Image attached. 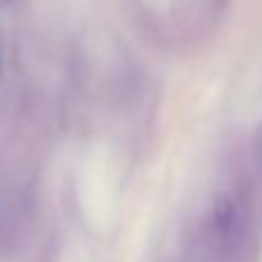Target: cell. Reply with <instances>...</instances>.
<instances>
[{"label": "cell", "instance_id": "3957f363", "mask_svg": "<svg viewBox=\"0 0 262 262\" xmlns=\"http://www.w3.org/2000/svg\"><path fill=\"white\" fill-rule=\"evenodd\" d=\"M0 72H3V63H0Z\"/></svg>", "mask_w": 262, "mask_h": 262}, {"label": "cell", "instance_id": "6da1fadb", "mask_svg": "<svg viewBox=\"0 0 262 262\" xmlns=\"http://www.w3.org/2000/svg\"><path fill=\"white\" fill-rule=\"evenodd\" d=\"M232 221H234V207L230 202V198L221 195L213 204V223H216V228L223 230V232H228L232 228Z\"/></svg>", "mask_w": 262, "mask_h": 262}, {"label": "cell", "instance_id": "7a4b0ae2", "mask_svg": "<svg viewBox=\"0 0 262 262\" xmlns=\"http://www.w3.org/2000/svg\"><path fill=\"white\" fill-rule=\"evenodd\" d=\"M3 3H7V0H0V5H3Z\"/></svg>", "mask_w": 262, "mask_h": 262}]
</instances>
